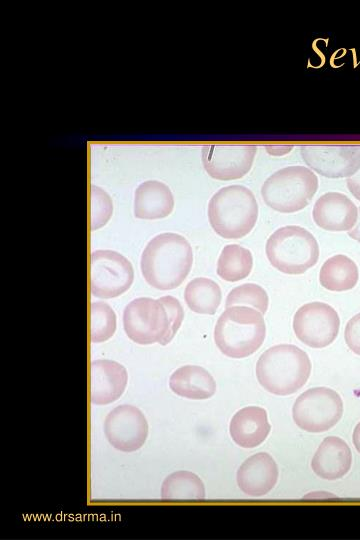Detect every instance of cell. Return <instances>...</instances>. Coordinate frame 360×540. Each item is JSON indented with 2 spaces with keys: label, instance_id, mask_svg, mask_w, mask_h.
I'll use <instances>...</instances> for the list:
<instances>
[{
  "label": "cell",
  "instance_id": "cell-12",
  "mask_svg": "<svg viewBox=\"0 0 360 540\" xmlns=\"http://www.w3.org/2000/svg\"><path fill=\"white\" fill-rule=\"evenodd\" d=\"M256 153L254 144H209L202 147L201 160L212 178L234 180L250 171Z\"/></svg>",
  "mask_w": 360,
  "mask_h": 540
},
{
  "label": "cell",
  "instance_id": "cell-22",
  "mask_svg": "<svg viewBox=\"0 0 360 540\" xmlns=\"http://www.w3.org/2000/svg\"><path fill=\"white\" fill-rule=\"evenodd\" d=\"M188 307L201 314H214L220 305L222 294L217 282L206 277L190 280L184 290Z\"/></svg>",
  "mask_w": 360,
  "mask_h": 540
},
{
  "label": "cell",
  "instance_id": "cell-6",
  "mask_svg": "<svg viewBox=\"0 0 360 540\" xmlns=\"http://www.w3.org/2000/svg\"><path fill=\"white\" fill-rule=\"evenodd\" d=\"M266 255L278 270L300 274L316 264L319 245L315 236L306 228L287 225L275 230L267 239Z\"/></svg>",
  "mask_w": 360,
  "mask_h": 540
},
{
  "label": "cell",
  "instance_id": "cell-17",
  "mask_svg": "<svg viewBox=\"0 0 360 540\" xmlns=\"http://www.w3.org/2000/svg\"><path fill=\"white\" fill-rule=\"evenodd\" d=\"M352 454L348 444L341 438H325L315 452L311 467L314 473L326 480H336L348 473Z\"/></svg>",
  "mask_w": 360,
  "mask_h": 540
},
{
  "label": "cell",
  "instance_id": "cell-10",
  "mask_svg": "<svg viewBox=\"0 0 360 540\" xmlns=\"http://www.w3.org/2000/svg\"><path fill=\"white\" fill-rule=\"evenodd\" d=\"M339 327L337 311L320 301L303 304L293 317V329L297 338L313 348L331 344L338 335Z\"/></svg>",
  "mask_w": 360,
  "mask_h": 540
},
{
  "label": "cell",
  "instance_id": "cell-9",
  "mask_svg": "<svg viewBox=\"0 0 360 540\" xmlns=\"http://www.w3.org/2000/svg\"><path fill=\"white\" fill-rule=\"evenodd\" d=\"M134 271L131 262L114 250H96L90 255V291L98 298H113L129 289Z\"/></svg>",
  "mask_w": 360,
  "mask_h": 540
},
{
  "label": "cell",
  "instance_id": "cell-27",
  "mask_svg": "<svg viewBox=\"0 0 360 540\" xmlns=\"http://www.w3.org/2000/svg\"><path fill=\"white\" fill-rule=\"evenodd\" d=\"M113 212L110 196L102 188L92 185L90 192V227L97 230L104 226Z\"/></svg>",
  "mask_w": 360,
  "mask_h": 540
},
{
  "label": "cell",
  "instance_id": "cell-7",
  "mask_svg": "<svg viewBox=\"0 0 360 540\" xmlns=\"http://www.w3.org/2000/svg\"><path fill=\"white\" fill-rule=\"evenodd\" d=\"M123 328L127 336L138 344L147 345L158 342L165 345L170 320L159 299L138 297L124 308Z\"/></svg>",
  "mask_w": 360,
  "mask_h": 540
},
{
  "label": "cell",
  "instance_id": "cell-24",
  "mask_svg": "<svg viewBox=\"0 0 360 540\" xmlns=\"http://www.w3.org/2000/svg\"><path fill=\"white\" fill-rule=\"evenodd\" d=\"M253 267L252 252L239 244L223 247L218 261L217 274L226 281H238L247 277Z\"/></svg>",
  "mask_w": 360,
  "mask_h": 540
},
{
  "label": "cell",
  "instance_id": "cell-13",
  "mask_svg": "<svg viewBox=\"0 0 360 540\" xmlns=\"http://www.w3.org/2000/svg\"><path fill=\"white\" fill-rule=\"evenodd\" d=\"M104 433L114 448L133 452L144 445L148 435V423L137 407L120 405L106 416Z\"/></svg>",
  "mask_w": 360,
  "mask_h": 540
},
{
  "label": "cell",
  "instance_id": "cell-11",
  "mask_svg": "<svg viewBox=\"0 0 360 540\" xmlns=\"http://www.w3.org/2000/svg\"><path fill=\"white\" fill-rule=\"evenodd\" d=\"M300 153L310 169L325 177L348 178L360 168L358 144H304Z\"/></svg>",
  "mask_w": 360,
  "mask_h": 540
},
{
  "label": "cell",
  "instance_id": "cell-18",
  "mask_svg": "<svg viewBox=\"0 0 360 540\" xmlns=\"http://www.w3.org/2000/svg\"><path fill=\"white\" fill-rule=\"evenodd\" d=\"M270 429L266 410L257 406H248L237 411L229 426L233 441L243 448L260 445Z\"/></svg>",
  "mask_w": 360,
  "mask_h": 540
},
{
  "label": "cell",
  "instance_id": "cell-26",
  "mask_svg": "<svg viewBox=\"0 0 360 540\" xmlns=\"http://www.w3.org/2000/svg\"><path fill=\"white\" fill-rule=\"evenodd\" d=\"M269 297L266 290L256 283H243L232 288L225 301V306H252L264 314L268 309Z\"/></svg>",
  "mask_w": 360,
  "mask_h": 540
},
{
  "label": "cell",
  "instance_id": "cell-25",
  "mask_svg": "<svg viewBox=\"0 0 360 540\" xmlns=\"http://www.w3.org/2000/svg\"><path fill=\"white\" fill-rule=\"evenodd\" d=\"M116 330V314L112 307L103 301L90 304V339L93 343L108 340Z\"/></svg>",
  "mask_w": 360,
  "mask_h": 540
},
{
  "label": "cell",
  "instance_id": "cell-31",
  "mask_svg": "<svg viewBox=\"0 0 360 540\" xmlns=\"http://www.w3.org/2000/svg\"><path fill=\"white\" fill-rule=\"evenodd\" d=\"M348 235L351 238L360 242V207L358 208V218H357L356 224L354 225L352 229L348 231Z\"/></svg>",
  "mask_w": 360,
  "mask_h": 540
},
{
  "label": "cell",
  "instance_id": "cell-15",
  "mask_svg": "<svg viewBox=\"0 0 360 540\" xmlns=\"http://www.w3.org/2000/svg\"><path fill=\"white\" fill-rule=\"evenodd\" d=\"M312 215L314 222L325 230L349 231L356 224L358 208L347 195L327 192L316 200Z\"/></svg>",
  "mask_w": 360,
  "mask_h": 540
},
{
  "label": "cell",
  "instance_id": "cell-2",
  "mask_svg": "<svg viewBox=\"0 0 360 540\" xmlns=\"http://www.w3.org/2000/svg\"><path fill=\"white\" fill-rule=\"evenodd\" d=\"M311 373L308 354L293 344H278L265 350L256 364L260 385L276 395H290L307 382Z\"/></svg>",
  "mask_w": 360,
  "mask_h": 540
},
{
  "label": "cell",
  "instance_id": "cell-30",
  "mask_svg": "<svg viewBox=\"0 0 360 540\" xmlns=\"http://www.w3.org/2000/svg\"><path fill=\"white\" fill-rule=\"evenodd\" d=\"M346 183L352 195L360 201V168L354 175L346 179Z\"/></svg>",
  "mask_w": 360,
  "mask_h": 540
},
{
  "label": "cell",
  "instance_id": "cell-32",
  "mask_svg": "<svg viewBox=\"0 0 360 540\" xmlns=\"http://www.w3.org/2000/svg\"><path fill=\"white\" fill-rule=\"evenodd\" d=\"M353 444L360 453V422L355 426L353 431Z\"/></svg>",
  "mask_w": 360,
  "mask_h": 540
},
{
  "label": "cell",
  "instance_id": "cell-19",
  "mask_svg": "<svg viewBox=\"0 0 360 540\" xmlns=\"http://www.w3.org/2000/svg\"><path fill=\"white\" fill-rule=\"evenodd\" d=\"M174 207V197L163 182L147 180L134 193V215L140 219H160L168 216Z\"/></svg>",
  "mask_w": 360,
  "mask_h": 540
},
{
  "label": "cell",
  "instance_id": "cell-14",
  "mask_svg": "<svg viewBox=\"0 0 360 540\" xmlns=\"http://www.w3.org/2000/svg\"><path fill=\"white\" fill-rule=\"evenodd\" d=\"M126 368L113 360L97 359L90 365V400L105 405L120 398L127 385Z\"/></svg>",
  "mask_w": 360,
  "mask_h": 540
},
{
  "label": "cell",
  "instance_id": "cell-8",
  "mask_svg": "<svg viewBox=\"0 0 360 540\" xmlns=\"http://www.w3.org/2000/svg\"><path fill=\"white\" fill-rule=\"evenodd\" d=\"M343 414L340 395L327 387L306 390L296 399L292 415L296 425L312 433L325 432L336 425Z\"/></svg>",
  "mask_w": 360,
  "mask_h": 540
},
{
  "label": "cell",
  "instance_id": "cell-5",
  "mask_svg": "<svg viewBox=\"0 0 360 540\" xmlns=\"http://www.w3.org/2000/svg\"><path fill=\"white\" fill-rule=\"evenodd\" d=\"M317 189V175L308 167L293 165L271 174L261 186V196L270 208L292 213L306 207Z\"/></svg>",
  "mask_w": 360,
  "mask_h": 540
},
{
  "label": "cell",
  "instance_id": "cell-20",
  "mask_svg": "<svg viewBox=\"0 0 360 540\" xmlns=\"http://www.w3.org/2000/svg\"><path fill=\"white\" fill-rule=\"evenodd\" d=\"M169 387L181 397L201 400L214 395L216 382L205 368L198 365H184L171 374Z\"/></svg>",
  "mask_w": 360,
  "mask_h": 540
},
{
  "label": "cell",
  "instance_id": "cell-4",
  "mask_svg": "<svg viewBox=\"0 0 360 540\" xmlns=\"http://www.w3.org/2000/svg\"><path fill=\"white\" fill-rule=\"evenodd\" d=\"M266 325L262 313L244 305L226 307L214 328L219 350L231 358H244L264 342Z\"/></svg>",
  "mask_w": 360,
  "mask_h": 540
},
{
  "label": "cell",
  "instance_id": "cell-28",
  "mask_svg": "<svg viewBox=\"0 0 360 540\" xmlns=\"http://www.w3.org/2000/svg\"><path fill=\"white\" fill-rule=\"evenodd\" d=\"M158 299L164 305L170 320V329L165 341L166 345L173 339L176 332L180 328L184 318V310L180 301L174 296L165 295Z\"/></svg>",
  "mask_w": 360,
  "mask_h": 540
},
{
  "label": "cell",
  "instance_id": "cell-16",
  "mask_svg": "<svg viewBox=\"0 0 360 540\" xmlns=\"http://www.w3.org/2000/svg\"><path fill=\"white\" fill-rule=\"evenodd\" d=\"M278 467L274 459L259 452L246 459L237 471V484L248 496L260 497L270 492L278 480Z\"/></svg>",
  "mask_w": 360,
  "mask_h": 540
},
{
  "label": "cell",
  "instance_id": "cell-1",
  "mask_svg": "<svg viewBox=\"0 0 360 540\" xmlns=\"http://www.w3.org/2000/svg\"><path fill=\"white\" fill-rule=\"evenodd\" d=\"M193 263L189 241L173 232L154 236L145 246L140 259L141 273L146 282L160 290L178 287Z\"/></svg>",
  "mask_w": 360,
  "mask_h": 540
},
{
  "label": "cell",
  "instance_id": "cell-21",
  "mask_svg": "<svg viewBox=\"0 0 360 540\" xmlns=\"http://www.w3.org/2000/svg\"><path fill=\"white\" fill-rule=\"evenodd\" d=\"M359 278L356 263L344 254L328 258L321 266L319 281L329 290L344 291L353 288Z\"/></svg>",
  "mask_w": 360,
  "mask_h": 540
},
{
  "label": "cell",
  "instance_id": "cell-23",
  "mask_svg": "<svg viewBox=\"0 0 360 540\" xmlns=\"http://www.w3.org/2000/svg\"><path fill=\"white\" fill-rule=\"evenodd\" d=\"M163 500H203L205 487L202 480L190 471H176L168 475L161 486Z\"/></svg>",
  "mask_w": 360,
  "mask_h": 540
},
{
  "label": "cell",
  "instance_id": "cell-29",
  "mask_svg": "<svg viewBox=\"0 0 360 540\" xmlns=\"http://www.w3.org/2000/svg\"><path fill=\"white\" fill-rule=\"evenodd\" d=\"M344 336L348 347L360 355V313L349 319L345 326Z\"/></svg>",
  "mask_w": 360,
  "mask_h": 540
},
{
  "label": "cell",
  "instance_id": "cell-3",
  "mask_svg": "<svg viewBox=\"0 0 360 540\" xmlns=\"http://www.w3.org/2000/svg\"><path fill=\"white\" fill-rule=\"evenodd\" d=\"M208 218L214 231L224 238L237 239L247 235L258 218L254 193L239 184L220 188L209 200Z\"/></svg>",
  "mask_w": 360,
  "mask_h": 540
}]
</instances>
